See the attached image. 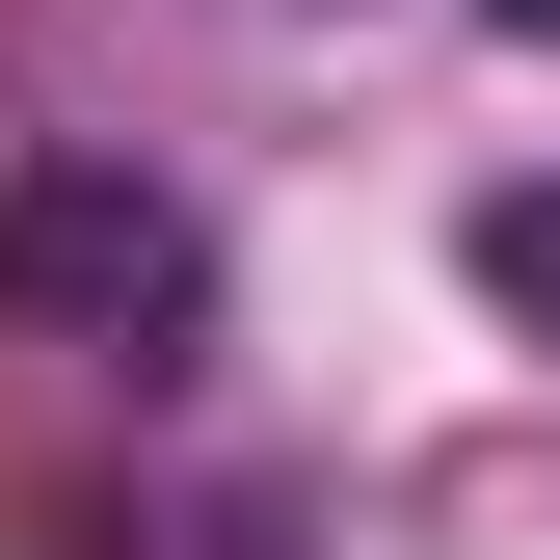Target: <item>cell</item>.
I'll return each mask as SVG.
<instances>
[{
    "instance_id": "3957f363",
    "label": "cell",
    "mask_w": 560,
    "mask_h": 560,
    "mask_svg": "<svg viewBox=\"0 0 560 560\" xmlns=\"http://www.w3.org/2000/svg\"><path fill=\"white\" fill-rule=\"evenodd\" d=\"M480 27H534V54H560V0H480Z\"/></svg>"
},
{
    "instance_id": "7a4b0ae2",
    "label": "cell",
    "mask_w": 560,
    "mask_h": 560,
    "mask_svg": "<svg viewBox=\"0 0 560 560\" xmlns=\"http://www.w3.org/2000/svg\"><path fill=\"white\" fill-rule=\"evenodd\" d=\"M454 267H480V320H508V347H560V187H480Z\"/></svg>"
},
{
    "instance_id": "6da1fadb",
    "label": "cell",
    "mask_w": 560,
    "mask_h": 560,
    "mask_svg": "<svg viewBox=\"0 0 560 560\" xmlns=\"http://www.w3.org/2000/svg\"><path fill=\"white\" fill-rule=\"evenodd\" d=\"M0 320L107 347V374H187V347H214V214L133 187V161H27L0 187Z\"/></svg>"
}]
</instances>
